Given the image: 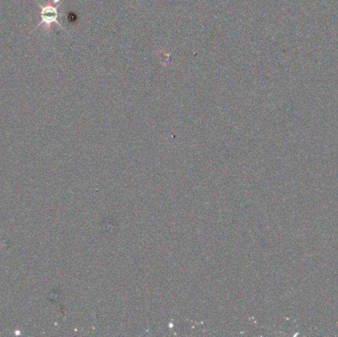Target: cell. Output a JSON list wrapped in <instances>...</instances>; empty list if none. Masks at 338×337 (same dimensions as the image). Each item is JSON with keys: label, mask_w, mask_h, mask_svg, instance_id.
<instances>
[{"label": "cell", "mask_w": 338, "mask_h": 337, "mask_svg": "<svg viewBox=\"0 0 338 337\" xmlns=\"http://www.w3.org/2000/svg\"><path fill=\"white\" fill-rule=\"evenodd\" d=\"M42 7V22L40 23V25L38 27H40L41 25H43L44 23L49 25L53 22H57V17H58V13H57V9L52 7V6H46V7H43L42 5H40ZM37 27V28H38Z\"/></svg>", "instance_id": "6da1fadb"}]
</instances>
